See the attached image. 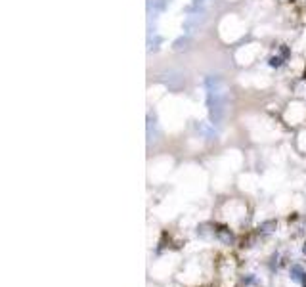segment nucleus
I'll list each match as a JSON object with an SVG mask.
<instances>
[{"label":"nucleus","mask_w":306,"mask_h":287,"mask_svg":"<svg viewBox=\"0 0 306 287\" xmlns=\"http://www.w3.org/2000/svg\"><path fill=\"white\" fill-rule=\"evenodd\" d=\"M289 278L291 281H295V283H306V272L302 270V266L300 264H293L289 270Z\"/></svg>","instance_id":"f257e3e1"},{"label":"nucleus","mask_w":306,"mask_h":287,"mask_svg":"<svg viewBox=\"0 0 306 287\" xmlns=\"http://www.w3.org/2000/svg\"><path fill=\"white\" fill-rule=\"evenodd\" d=\"M282 64H283V58H280V56H274L270 60V65H272V67H280Z\"/></svg>","instance_id":"20e7f679"},{"label":"nucleus","mask_w":306,"mask_h":287,"mask_svg":"<svg viewBox=\"0 0 306 287\" xmlns=\"http://www.w3.org/2000/svg\"><path fill=\"white\" fill-rule=\"evenodd\" d=\"M270 228H275V220H268V222H264L262 226H260L259 230L260 232H272Z\"/></svg>","instance_id":"7ed1b4c3"},{"label":"nucleus","mask_w":306,"mask_h":287,"mask_svg":"<svg viewBox=\"0 0 306 287\" xmlns=\"http://www.w3.org/2000/svg\"><path fill=\"white\" fill-rule=\"evenodd\" d=\"M216 236H218V239L222 241V243H226V245H230L232 241H234V234L230 230H226V228H220V230H216Z\"/></svg>","instance_id":"f03ea898"},{"label":"nucleus","mask_w":306,"mask_h":287,"mask_svg":"<svg viewBox=\"0 0 306 287\" xmlns=\"http://www.w3.org/2000/svg\"><path fill=\"white\" fill-rule=\"evenodd\" d=\"M302 253H304V255H306V243H304V245H302Z\"/></svg>","instance_id":"423d86ee"},{"label":"nucleus","mask_w":306,"mask_h":287,"mask_svg":"<svg viewBox=\"0 0 306 287\" xmlns=\"http://www.w3.org/2000/svg\"><path fill=\"white\" fill-rule=\"evenodd\" d=\"M253 281H255V278H253V274L249 276V278H243V283H247V285H249V283H253Z\"/></svg>","instance_id":"39448f33"}]
</instances>
